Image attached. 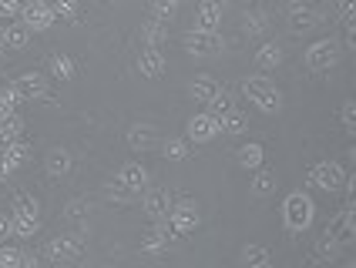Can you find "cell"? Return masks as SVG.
<instances>
[{"mask_svg":"<svg viewBox=\"0 0 356 268\" xmlns=\"http://www.w3.org/2000/svg\"><path fill=\"white\" fill-rule=\"evenodd\" d=\"M236 158H238V165H242V168L259 171V168H262V161H266V151H262V144H242Z\"/></svg>","mask_w":356,"mask_h":268,"instance_id":"obj_21","label":"cell"},{"mask_svg":"<svg viewBox=\"0 0 356 268\" xmlns=\"http://www.w3.org/2000/svg\"><path fill=\"white\" fill-rule=\"evenodd\" d=\"M20 24H24L27 31H47V27L54 24L51 3H47V0H27V3L20 7Z\"/></svg>","mask_w":356,"mask_h":268,"instance_id":"obj_6","label":"cell"},{"mask_svg":"<svg viewBox=\"0 0 356 268\" xmlns=\"http://www.w3.org/2000/svg\"><path fill=\"white\" fill-rule=\"evenodd\" d=\"M27 154H31V148H27L24 141H20V144H10V148H3V151H0V171L14 174L20 165L27 161Z\"/></svg>","mask_w":356,"mask_h":268,"instance_id":"obj_17","label":"cell"},{"mask_svg":"<svg viewBox=\"0 0 356 268\" xmlns=\"http://www.w3.org/2000/svg\"><path fill=\"white\" fill-rule=\"evenodd\" d=\"M181 44H185L188 54H198V58H209V54H218V51H222V37H218L216 31H198V27L188 31Z\"/></svg>","mask_w":356,"mask_h":268,"instance_id":"obj_7","label":"cell"},{"mask_svg":"<svg viewBox=\"0 0 356 268\" xmlns=\"http://www.w3.org/2000/svg\"><path fill=\"white\" fill-rule=\"evenodd\" d=\"M337 14L343 24H350V20H356V0H339L337 3Z\"/></svg>","mask_w":356,"mask_h":268,"instance_id":"obj_40","label":"cell"},{"mask_svg":"<svg viewBox=\"0 0 356 268\" xmlns=\"http://www.w3.org/2000/svg\"><path fill=\"white\" fill-rule=\"evenodd\" d=\"M343 218H346V221H350V225L356 228V201H350V205L343 208Z\"/></svg>","mask_w":356,"mask_h":268,"instance_id":"obj_46","label":"cell"},{"mask_svg":"<svg viewBox=\"0 0 356 268\" xmlns=\"http://www.w3.org/2000/svg\"><path fill=\"white\" fill-rule=\"evenodd\" d=\"M24 265V251L14 249V245H3L0 249V268H20Z\"/></svg>","mask_w":356,"mask_h":268,"instance_id":"obj_35","label":"cell"},{"mask_svg":"<svg viewBox=\"0 0 356 268\" xmlns=\"http://www.w3.org/2000/svg\"><path fill=\"white\" fill-rule=\"evenodd\" d=\"M3 40H7V47H27L31 44V31L20 20H14V24L3 27Z\"/></svg>","mask_w":356,"mask_h":268,"instance_id":"obj_29","label":"cell"},{"mask_svg":"<svg viewBox=\"0 0 356 268\" xmlns=\"http://www.w3.org/2000/svg\"><path fill=\"white\" fill-rule=\"evenodd\" d=\"M67 218H78V215H84V201H78V198H74V201H67Z\"/></svg>","mask_w":356,"mask_h":268,"instance_id":"obj_45","label":"cell"},{"mask_svg":"<svg viewBox=\"0 0 356 268\" xmlns=\"http://www.w3.org/2000/svg\"><path fill=\"white\" fill-rule=\"evenodd\" d=\"M118 181L124 185V188H131V192L138 194V192L148 188V171L141 168L138 161H131V165H124V168L118 171Z\"/></svg>","mask_w":356,"mask_h":268,"instance_id":"obj_14","label":"cell"},{"mask_svg":"<svg viewBox=\"0 0 356 268\" xmlns=\"http://www.w3.org/2000/svg\"><path fill=\"white\" fill-rule=\"evenodd\" d=\"M343 188L350 192V201H356V174H350V178H346V185H343Z\"/></svg>","mask_w":356,"mask_h":268,"instance_id":"obj_49","label":"cell"},{"mask_svg":"<svg viewBox=\"0 0 356 268\" xmlns=\"http://www.w3.org/2000/svg\"><path fill=\"white\" fill-rule=\"evenodd\" d=\"M350 161H353V165H356V144H353V148H350Z\"/></svg>","mask_w":356,"mask_h":268,"instance_id":"obj_50","label":"cell"},{"mask_svg":"<svg viewBox=\"0 0 356 268\" xmlns=\"http://www.w3.org/2000/svg\"><path fill=\"white\" fill-rule=\"evenodd\" d=\"M225 14V0H202L198 3V31H216Z\"/></svg>","mask_w":356,"mask_h":268,"instance_id":"obj_11","label":"cell"},{"mask_svg":"<svg viewBox=\"0 0 356 268\" xmlns=\"http://www.w3.org/2000/svg\"><path fill=\"white\" fill-rule=\"evenodd\" d=\"M282 64V47L279 44H262L256 51V67L259 71H273Z\"/></svg>","mask_w":356,"mask_h":268,"instance_id":"obj_19","label":"cell"},{"mask_svg":"<svg viewBox=\"0 0 356 268\" xmlns=\"http://www.w3.org/2000/svg\"><path fill=\"white\" fill-rule=\"evenodd\" d=\"M3 51H7V47H0V64H3V58H7V54H3Z\"/></svg>","mask_w":356,"mask_h":268,"instance_id":"obj_54","label":"cell"},{"mask_svg":"<svg viewBox=\"0 0 356 268\" xmlns=\"http://www.w3.org/2000/svg\"><path fill=\"white\" fill-rule=\"evenodd\" d=\"M175 14H178V0H152V20L168 24Z\"/></svg>","mask_w":356,"mask_h":268,"instance_id":"obj_33","label":"cell"},{"mask_svg":"<svg viewBox=\"0 0 356 268\" xmlns=\"http://www.w3.org/2000/svg\"><path fill=\"white\" fill-rule=\"evenodd\" d=\"M20 104H24V97L14 91V84H10V87H3V91H0V124H3V121H10Z\"/></svg>","mask_w":356,"mask_h":268,"instance_id":"obj_24","label":"cell"},{"mask_svg":"<svg viewBox=\"0 0 356 268\" xmlns=\"http://www.w3.org/2000/svg\"><path fill=\"white\" fill-rule=\"evenodd\" d=\"M54 17H74L78 14V0H47Z\"/></svg>","mask_w":356,"mask_h":268,"instance_id":"obj_37","label":"cell"},{"mask_svg":"<svg viewBox=\"0 0 356 268\" xmlns=\"http://www.w3.org/2000/svg\"><path fill=\"white\" fill-rule=\"evenodd\" d=\"M71 171V154L64 151V148H51V154H47V174L51 178H60V174Z\"/></svg>","mask_w":356,"mask_h":268,"instance_id":"obj_25","label":"cell"},{"mask_svg":"<svg viewBox=\"0 0 356 268\" xmlns=\"http://www.w3.org/2000/svg\"><path fill=\"white\" fill-rule=\"evenodd\" d=\"M326 238H333L337 245H346V242H353V238H356V228L346 221V218H343V211H339V215H333V218L326 221Z\"/></svg>","mask_w":356,"mask_h":268,"instance_id":"obj_18","label":"cell"},{"mask_svg":"<svg viewBox=\"0 0 356 268\" xmlns=\"http://www.w3.org/2000/svg\"><path fill=\"white\" fill-rule=\"evenodd\" d=\"M3 178H7V174H3V171H0V181H3Z\"/></svg>","mask_w":356,"mask_h":268,"instance_id":"obj_55","label":"cell"},{"mask_svg":"<svg viewBox=\"0 0 356 268\" xmlns=\"http://www.w3.org/2000/svg\"><path fill=\"white\" fill-rule=\"evenodd\" d=\"M14 215H38V201L34 198H17L14 201Z\"/></svg>","mask_w":356,"mask_h":268,"instance_id":"obj_41","label":"cell"},{"mask_svg":"<svg viewBox=\"0 0 356 268\" xmlns=\"http://www.w3.org/2000/svg\"><path fill=\"white\" fill-rule=\"evenodd\" d=\"M218 91H222V87L216 84V77H209V74H198L195 81H192V97H195V101H202V104H209Z\"/></svg>","mask_w":356,"mask_h":268,"instance_id":"obj_20","label":"cell"},{"mask_svg":"<svg viewBox=\"0 0 356 268\" xmlns=\"http://www.w3.org/2000/svg\"><path fill=\"white\" fill-rule=\"evenodd\" d=\"M0 47H7V40H3V27H0Z\"/></svg>","mask_w":356,"mask_h":268,"instance_id":"obj_51","label":"cell"},{"mask_svg":"<svg viewBox=\"0 0 356 268\" xmlns=\"http://www.w3.org/2000/svg\"><path fill=\"white\" fill-rule=\"evenodd\" d=\"M346 44H350V47H356V20H350V24H346Z\"/></svg>","mask_w":356,"mask_h":268,"instance_id":"obj_48","label":"cell"},{"mask_svg":"<svg viewBox=\"0 0 356 268\" xmlns=\"http://www.w3.org/2000/svg\"><path fill=\"white\" fill-rule=\"evenodd\" d=\"M309 185L323 188V192H339L346 185V171L339 168L337 161H319V165L309 168Z\"/></svg>","mask_w":356,"mask_h":268,"instance_id":"obj_4","label":"cell"},{"mask_svg":"<svg viewBox=\"0 0 356 268\" xmlns=\"http://www.w3.org/2000/svg\"><path fill=\"white\" fill-rule=\"evenodd\" d=\"M161 151H165L168 161H185V158H188V141H185V137H168V141L161 144Z\"/></svg>","mask_w":356,"mask_h":268,"instance_id":"obj_31","label":"cell"},{"mask_svg":"<svg viewBox=\"0 0 356 268\" xmlns=\"http://www.w3.org/2000/svg\"><path fill=\"white\" fill-rule=\"evenodd\" d=\"M209 108H212L209 115L222 117V115H225V111H232V108H236V101H232V94H225V91H218V94L212 97V101H209Z\"/></svg>","mask_w":356,"mask_h":268,"instance_id":"obj_36","label":"cell"},{"mask_svg":"<svg viewBox=\"0 0 356 268\" xmlns=\"http://www.w3.org/2000/svg\"><path fill=\"white\" fill-rule=\"evenodd\" d=\"M141 37L148 40V47H161V44H165V40H168V27H165V24H161V20H145V24H141Z\"/></svg>","mask_w":356,"mask_h":268,"instance_id":"obj_23","label":"cell"},{"mask_svg":"<svg viewBox=\"0 0 356 268\" xmlns=\"http://www.w3.org/2000/svg\"><path fill=\"white\" fill-rule=\"evenodd\" d=\"M252 194H259V198H269V194H276V174L259 171L256 178H252Z\"/></svg>","mask_w":356,"mask_h":268,"instance_id":"obj_32","label":"cell"},{"mask_svg":"<svg viewBox=\"0 0 356 268\" xmlns=\"http://www.w3.org/2000/svg\"><path fill=\"white\" fill-rule=\"evenodd\" d=\"M242 94L249 97L259 111H266V115H279L282 111V94H279L276 84L266 81V77H245L242 81Z\"/></svg>","mask_w":356,"mask_h":268,"instance_id":"obj_1","label":"cell"},{"mask_svg":"<svg viewBox=\"0 0 356 268\" xmlns=\"http://www.w3.org/2000/svg\"><path fill=\"white\" fill-rule=\"evenodd\" d=\"M350 268H356V262H350Z\"/></svg>","mask_w":356,"mask_h":268,"instance_id":"obj_56","label":"cell"},{"mask_svg":"<svg viewBox=\"0 0 356 268\" xmlns=\"http://www.w3.org/2000/svg\"><path fill=\"white\" fill-rule=\"evenodd\" d=\"M337 242H333V238H319V245H316V255L319 258H333V255H337Z\"/></svg>","mask_w":356,"mask_h":268,"instance_id":"obj_42","label":"cell"},{"mask_svg":"<svg viewBox=\"0 0 356 268\" xmlns=\"http://www.w3.org/2000/svg\"><path fill=\"white\" fill-rule=\"evenodd\" d=\"M14 91H17L24 101H31V97H47L51 81L44 74H38V71H31V74H20L17 81H14Z\"/></svg>","mask_w":356,"mask_h":268,"instance_id":"obj_10","label":"cell"},{"mask_svg":"<svg viewBox=\"0 0 356 268\" xmlns=\"http://www.w3.org/2000/svg\"><path fill=\"white\" fill-rule=\"evenodd\" d=\"M245 31H249V34H259V31H262V20H259V17H245Z\"/></svg>","mask_w":356,"mask_h":268,"instance_id":"obj_47","label":"cell"},{"mask_svg":"<svg viewBox=\"0 0 356 268\" xmlns=\"http://www.w3.org/2000/svg\"><path fill=\"white\" fill-rule=\"evenodd\" d=\"M337 60H339L337 40L323 37V40H313V44L306 47V67H309V71H330Z\"/></svg>","mask_w":356,"mask_h":268,"instance_id":"obj_3","label":"cell"},{"mask_svg":"<svg viewBox=\"0 0 356 268\" xmlns=\"http://www.w3.org/2000/svg\"><path fill=\"white\" fill-rule=\"evenodd\" d=\"M51 74H54V81H71V77L78 74V64L67 58V54H54L51 58Z\"/></svg>","mask_w":356,"mask_h":268,"instance_id":"obj_26","label":"cell"},{"mask_svg":"<svg viewBox=\"0 0 356 268\" xmlns=\"http://www.w3.org/2000/svg\"><path fill=\"white\" fill-rule=\"evenodd\" d=\"M159 131L152 128V124H135L131 134H128V144L135 148V151H148V148H159Z\"/></svg>","mask_w":356,"mask_h":268,"instance_id":"obj_16","label":"cell"},{"mask_svg":"<svg viewBox=\"0 0 356 268\" xmlns=\"http://www.w3.org/2000/svg\"><path fill=\"white\" fill-rule=\"evenodd\" d=\"M175 238H178L175 228H172V225H168V218H165V221H155V228L145 231L141 249H145V251H165L172 242H175Z\"/></svg>","mask_w":356,"mask_h":268,"instance_id":"obj_9","label":"cell"},{"mask_svg":"<svg viewBox=\"0 0 356 268\" xmlns=\"http://www.w3.org/2000/svg\"><path fill=\"white\" fill-rule=\"evenodd\" d=\"M222 134V121L216 115H209V111H202V115L188 117V141H195V144H205V141H212Z\"/></svg>","mask_w":356,"mask_h":268,"instance_id":"obj_8","label":"cell"},{"mask_svg":"<svg viewBox=\"0 0 356 268\" xmlns=\"http://www.w3.org/2000/svg\"><path fill=\"white\" fill-rule=\"evenodd\" d=\"M222 121V134H242L245 128H249V117L242 115L238 108H232V111H225V115L218 117Z\"/></svg>","mask_w":356,"mask_h":268,"instance_id":"obj_28","label":"cell"},{"mask_svg":"<svg viewBox=\"0 0 356 268\" xmlns=\"http://www.w3.org/2000/svg\"><path fill=\"white\" fill-rule=\"evenodd\" d=\"M252 268H273V262H262V265H252Z\"/></svg>","mask_w":356,"mask_h":268,"instance_id":"obj_52","label":"cell"},{"mask_svg":"<svg viewBox=\"0 0 356 268\" xmlns=\"http://www.w3.org/2000/svg\"><path fill=\"white\" fill-rule=\"evenodd\" d=\"M289 3H293V7H302V3H306V0H289Z\"/></svg>","mask_w":356,"mask_h":268,"instance_id":"obj_53","label":"cell"},{"mask_svg":"<svg viewBox=\"0 0 356 268\" xmlns=\"http://www.w3.org/2000/svg\"><path fill=\"white\" fill-rule=\"evenodd\" d=\"M108 198H115V201H135V192L124 188L118 178H115V181H108Z\"/></svg>","mask_w":356,"mask_h":268,"instance_id":"obj_39","label":"cell"},{"mask_svg":"<svg viewBox=\"0 0 356 268\" xmlns=\"http://www.w3.org/2000/svg\"><path fill=\"white\" fill-rule=\"evenodd\" d=\"M339 121H343V128L350 134H356V101H346V104L339 108Z\"/></svg>","mask_w":356,"mask_h":268,"instance_id":"obj_38","label":"cell"},{"mask_svg":"<svg viewBox=\"0 0 356 268\" xmlns=\"http://www.w3.org/2000/svg\"><path fill=\"white\" fill-rule=\"evenodd\" d=\"M81 251H84V242L78 235H64V238H54L47 245V258H78Z\"/></svg>","mask_w":356,"mask_h":268,"instance_id":"obj_13","label":"cell"},{"mask_svg":"<svg viewBox=\"0 0 356 268\" xmlns=\"http://www.w3.org/2000/svg\"><path fill=\"white\" fill-rule=\"evenodd\" d=\"M242 262H245V268L262 265V262H269V251L262 249V245H245L242 249Z\"/></svg>","mask_w":356,"mask_h":268,"instance_id":"obj_34","label":"cell"},{"mask_svg":"<svg viewBox=\"0 0 356 268\" xmlns=\"http://www.w3.org/2000/svg\"><path fill=\"white\" fill-rule=\"evenodd\" d=\"M198 221H202V215H198V205L192 198H181L172 205V215H168V225L175 228V235H192L198 228Z\"/></svg>","mask_w":356,"mask_h":268,"instance_id":"obj_5","label":"cell"},{"mask_svg":"<svg viewBox=\"0 0 356 268\" xmlns=\"http://www.w3.org/2000/svg\"><path fill=\"white\" fill-rule=\"evenodd\" d=\"M20 0H0V17H20Z\"/></svg>","mask_w":356,"mask_h":268,"instance_id":"obj_43","label":"cell"},{"mask_svg":"<svg viewBox=\"0 0 356 268\" xmlns=\"http://www.w3.org/2000/svg\"><path fill=\"white\" fill-rule=\"evenodd\" d=\"M14 235V218L10 215H0V242H7Z\"/></svg>","mask_w":356,"mask_h":268,"instance_id":"obj_44","label":"cell"},{"mask_svg":"<svg viewBox=\"0 0 356 268\" xmlns=\"http://www.w3.org/2000/svg\"><path fill=\"white\" fill-rule=\"evenodd\" d=\"M10 218H14V235H20V238H31L40 231L38 215H10Z\"/></svg>","mask_w":356,"mask_h":268,"instance_id":"obj_30","label":"cell"},{"mask_svg":"<svg viewBox=\"0 0 356 268\" xmlns=\"http://www.w3.org/2000/svg\"><path fill=\"white\" fill-rule=\"evenodd\" d=\"M20 134H24V124H20V117H10V121H3V124H0V151H3V148H10V144H20Z\"/></svg>","mask_w":356,"mask_h":268,"instance_id":"obj_27","label":"cell"},{"mask_svg":"<svg viewBox=\"0 0 356 268\" xmlns=\"http://www.w3.org/2000/svg\"><path fill=\"white\" fill-rule=\"evenodd\" d=\"M313 215H316V208H313L309 194L302 192L286 194V201H282V225L289 231H306L313 225Z\"/></svg>","mask_w":356,"mask_h":268,"instance_id":"obj_2","label":"cell"},{"mask_svg":"<svg viewBox=\"0 0 356 268\" xmlns=\"http://www.w3.org/2000/svg\"><path fill=\"white\" fill-rule=\"evenodd\" d=\"M165 54H161V47H148L145 54H138V71L145 77H161L165 74Z\"/></svg>","mask_w":356,"mask_h":268,"instance_id":"obj_15","label":"cell"},{"mask_svg":"<svg viewBox=\"0 0 356 268\" xmlns=\"http://www.w3.org/2000/svg\"><path fill=\"white\" fill-rule=\"evenodd\" d=\"M319 14L316 10H309V7H293V14H289V24H293V31L296 34H306V31H313L316 27Z\"/></svg>","mask_w":356,"mask_h":268,"instance_id":"obj_22","label":"cell"},{"mask_svg":"<svg viewBox=\"0 0 356 268\" xmlns=\"http://www.w3.org/2000/svg\"><path fill=\"white\" fill-rule=\"evenodd\" d=\"M172 194L168 192H152L148 198H145V215L152 218V221H165L168 215H172Z\"/></svg>","mask_w":356,"mask_h":268,"instance_id":"obj_12","label":"cell"}]
</instances>
